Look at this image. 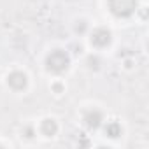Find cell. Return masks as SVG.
<instances>
[{
	"mask_svg": "<svg viewBox=\"0 0 149 149\" xmlns=\"http://www.w3.org/2000/svg\"><path fill=\"white\" fill-rule=\"evenodd\" d=\"M97 63H98V60H97V58H90V67H93V68H97V67H98Z\"/></svg>",
	"mask_w": 149,
	"mask_h": 149,
	"instance_id": "cell-9",
	"label": "cell"
},
{
	"mask_svg": "<svg viewBox=\"0 0 149 149\" xmlns=\"http://www.w3.org/2000/svg\"><path fill=\"white\" fill-rule=\"evenodd\" d=\"M7 83L14 90H23V88H26V76L23 72H13V74H9Z\"/></svg>",
	"mask_w": 149,
	"mask_h": 149,
	"instance_id": "cell-5",
	"label": "cell"
},
{
	"mask_svg": "<svg viewBox=\"0 0 149 149\" xmlns=\"http://www.w3.org/2000/svg\"><path fill=\"white\" fill-rule=\"evenodd\" d=\"M84 125L90 128V130H97L100 125H102V112L93 109V111H88L84 114Z\"/></svg>",
	"mask_w": 149,
	"mask_h": 149,
	"instance_id": "cell-4",
	"label": "cell"
},
{
	"mask_svg": "<svg viewBox=\"0 0 149 149\" xmlns=\"http://www.w3.org/2000/svg\"><path fill=\"white\" fill-rule=\"evenodd\" d=\"M40 132H42L44 135H47V137H53V135L58 132L56 121H54V119H44L42 125H40Z\"/></svg>",
	"mask_w": 149,
	"mask_h": 149,
	"instance_id": "cell-6",
	"label": "cell"
},
{
	"mask_svg": "<svg viewBox=\"0 0 149 149\" xmlns=\"http://www.w3.org/2000/svg\"><path fill=\"white\" fill-rule=\"evenodd\" d=\"M84 30H86V23H84V21H79V23L76 25V32H79V33H83Z\"/></svg>",
	"mask_w": 149,
	"mask_h": 149,
	"instance_id": "cell-8",
	"label": "cell"
},
{
	"mask_svg": "<svg viewBox=\"0 0 149 149\" xmlns=\"http://www.w3.org/2000/svg\"><path fill=\"white\" fill-rule=\"evenodd\" d=\"M68 65H70V58H68L67 51H63V49H54V51L46 58V67H47V70H51V72H54V74L65 72V70L68 68Z\"/></svg>",
	"mask_w": 149,
	"mask_h": 149,
	"instance_id": "cell-1",
	"label": "cell"
},
{
	"mask_svg": "<svg viewBox=\"0 0 149 149\" xmlns=\"http://www.w3.org/2000/svg\"><path fill=\"white\" fill-rule=\"evenodd\" d=\"M139 0H109V9L118 18H128L137 11Z\"/></svg>",
	"mask_w": 149,
	"mask_h": 149,
	"instance_id": "cell-2",
	"label": "cell"
},
{
	"mask_svg": "<svg viewBox=\"0 0 149 149\" xmlns=\"http://www.w3.org/2000/svg\"><path fill=\"white\" fill-rule=\"evenodd\" d=\"M90 40L97 47H105L107 44H111V32L107 28H97V30H93Z\"/></svg>",
	"mask_w": 149,
	"mask_h": 149,
	"instance_id": "cell-3",
	"label": "cell"
},
{
	"mask_svg": "<svg viewBox=\"0 0 149 149\" xmlns=\"http://www.w3.org/2000/svg\"><path fill=\"white\" fill-rule=\"evenodd\" d=\"M121 132H123V130H121V125H119V123H109L107 128H105V133H107L109 137H112V139L119 137Z\"/></svg>",
	"mask_w": 149,
	"mask_h": 149,
	"instance_id": "cell-7",
	"label": "cell"
}]
</instances>
